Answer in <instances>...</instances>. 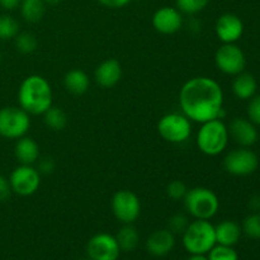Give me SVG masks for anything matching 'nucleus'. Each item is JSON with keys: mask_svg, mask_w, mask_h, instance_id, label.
I'll return each mask as SVG.
<instances>
[{"mask_svg": "<svg viewBox=\"0 0 260 260\" xmlns=\"http://www.w3.org/2000/svg\"><path fill=\"white\" fill-rule=\"evenodd\" d=\"M183 114L197 123L221 118L223 113V91L220 84L207 76H196L185 81L179 91Z\"/></svg>", "mask_w": 260, "mask_h": 260, "instance_id": "obj_1", "label": "nucleus"}, {"mask_svg": "<svg viewBox=\"0 0 260 260\" xmlns=\"http://www.w3.org/2000/svg\"><path fill=\"white\" fill-rule=\"evenodd\" d=\"M52 89L41 75H29L20 83L18 103L23 111L33 116H42L52 106Z\"/></svg>", "mask_w": 260, "mask_h": 260, "instance_id": "obj_2", "label": "nucleus"}, {"mask_svg": "<svg viewBox=\"0 0 260 260\" xmlns=\"http://www.w3.org/2000/svg\"><path fill=\"white\" fill-rule=\"evenodd\" d=\"M183 246L189 254L206 255L216 245L215 226L210 220H194L182 234Z\"/></svg>", "mask_w": 260, "mask_h": 260, "instance_id": "obj_3", "label": "nucleus"}, {"mask_svg": "<svg viewBox=\"0 0 260 260\" xmlns=\"http://www.w3.org/2000/svg\"><path fill=\"white\" fill-rule=\"evenodd\" d=\"M183 201L187 212L194 217V220H211L220 208V201L216 193L205 187L188 189Z\"/></svg>", "mask_w": 260, "mask_h": 260, "instance_id": "obj_4", "label": "nucleus"}, {"mask_svg": "<svg viewBox=\"0 0 260 260\" xmlns=\"http://www.w3.org/2000/svg\"><path fill=\"white\" fill-rule=\"evenodd\" d=\"M229 128L220 118L202 123L197 134V146L205 155L216 156L226 149L229 144Z\"/></svg>", "mask_w": 260, "mask_h": 260, "instance_id": "obj_5", "label": "nucleus"}, {"mask_svg": "<svg viewBox=\"0 0 260 260\" xmlns=\"http://www.w3.org/2000/svg\"><path fill=\"white\" fill-rule=\"evenodd\" d=\"M30 127L29 114L20 107L0 108V137L18 140L25 136Z\"/></svg>", "mask_w": 260, "mask_h": 260, "instance_id": "obj_6", "label": "nucleus"}, {"mask_svg": "<svg viewBox=\"0 0 260 260\" xmlns=\"http://www.w3.org/2000/svg\"><path fill=\"white\" fill-rule=\"evenodd\" d=\"M157 132L170 144H182L189 139L192 123L183 113H168L157 122Z\"/></svg>", "mask_w": 260, "mask_h": 260, "instance_id": "obj_7", "label": "nucleus"}, {"mask_svg": "<svg viewBox=\"0 0 260 260\" xmlns=\"http://www.w3.org/2000/svg\"><path fill=\"white\" fill-rule=\"evenodd\" d=\"M113 215L123 225L134 223L141 215V202L136 193L128 189L118 190L113 194L111 202Z\"/></svg>", "mask_w": 260, "mask_h": 260, "instance_id": "obj_8", "label": "nucleus"}, {"mask_svg": "<svg viewBox=\"0 0 260 260\" xmlns=\"http://www.w3.org/2000/svg\"><path fill=\"white\" fill-rule=\"evenodd\" d=\"M12 192L20 197H29L35 194L41 185V174L32 165H23L15 168L9 175Z\"/></svg>", "mask_w": 260, "mask_h": 260, "instance_id": "obj_9", "label": "nucleus"}, {"mask_svg": "<svg viewBox=\"0 0 260 260\" xmlns=\"http://www.w3.org/2000/svg\"><path fill=\"white\" fill-rule=\"evenodd\" d=\"M215 62L221 73L236 76L245 69L246 58L240 47L234 43H223L216 51Z\"/></svg>", "mask_w": 260, "mask_h": 260, "instance_id": "obj_10", "label": "nucleus"}, {"mask_svg": "<svg viewBox=\"0 0 260 260\" xmlns=\"http://www.w3.org/2000/svg\"><path fill=\"white\" fill-rule=\"evenodd\" d=\"M121 254L116 236L107 233H99L91 236L86 245L89 260H117Z\"/></svg>", "mask_w": 260, "mask_h": 260, "instance_id": "obj_11", "label": "nucleus"}, {"mask_svg": "<svg viewBox=\"0 0 260 260\" xmlns=\"http://www.w3.org/2000/svg\"><path fill=\"white\" fill-rule=\"evenodd\" d=\"M258 156L248 149H238L229 152L223 160V168L230 174L236 177L250 175L258 169Z\"/></svg>", "mask_w": 260, "mask_h": 260, "instance_id": "obj_12", "label": "nucleus"}, {"mask_svg": "<svg viewBox=\"0 0 260 260\" xmlns=\"http://www.w3.org/2000/svg\"><path fill=\"white\" fill-rule=\"evenodd\" d=\"M183 25V15L177 8L162 7L152 15V27L162 35H174Z\"/></svg>", "mask_w": 260, "mask_h": 260, "instance_id": "obj_13", "label": "nucleus"}, {"mask_svg": "<svg viewBox=\"0 0 260 260\" xmlns=\"http://www.w3.org/2000/svg\"><path fill=\"white\" fill-rule=\"evenodd\" d=\"M216 35L223 43H235L244 33L243 20L233 13H226L216 20Z\"/></svg>", "mask_w": 260, "mask_h": 260, "instance_id": "obj_14", "label": "nucleus"}, {"mask_svg": "<svg viewBox=\"0 0 260 260\" xmlns=\"http://www.w3.org/2000/svg\"><path fill=\"white\" fill-rule=\"evenodd\" d=\"M146 250L154 256H165L174 249L175 235L168 229L156 230L146 239Z\"/></svg>", "mask_w": 260, "mask_h": 260, "instance_id": "obj_15", "label": "nucleus"}, {"mask_svg": "<svg viewBox=\"0 0 260 260\" xmlns=\"http://www.w3.org/2000/svg\"><path fill=\"white\" fill-rule=\"evenodd\" d=\"M229 135H231L235 142L244 147H249L258 141V131L253 122L245 118H234L229 126Z\"/></svg>", "mask_w": 260, "mask_h": 260, "instance_id": "obj_16", "label": "nucleus"}, {"mask_svg": "<svg viewBox=\"0 0 260 260\" xmlns=\"http://www.w3.org/2000/svg\"><path fill=\"white\" fill-rule=\"evenodd\" d=\"M95 81L103 88H113L122 78V66L116 58H108L99 63L94 73Z\"/></svg>", "mask_w": 260, "mask_h": 260, "instance_id": "obj_17", "label": "nucleus"}, {"mask_svg": "<svg viewBox=\"0 0 260 260\" xmlns=\"http://www.w3.org/2000/svg\"><path fill=\"white\" fill-rule=\"evenodd\" d=\"M14 155L23 165H32L40 157V146L33 139L23 136L17 140L14 146Z\"/></svg>", "mask_w": 260, "mask_h": 260, "instance_id": "obj_18", "label": "nucleus"}, {"mask_svg": "<svg viewBox=\"0 0 260 260\" xmlns=\"http://www.w3.org/2000/svg\"><path fill=\"white\" fill-rule=\"evenodd\" d=\"M216 244L226 246H234L238 244L241 236V228L235 221L225 220L215 226Z\"/></svg>", "mask_w": 260, "mask_h": 260, "instance_id": "obj_19", "label": "nucleus"}, {"mask_svg": "<svg viewBox=\"0 0 260 260\" xmlns=\"http://www.w3.org/2000/svg\"><path fill=\"white\" fill-rule=\"evenodd\" d=\"M63 85L69 93L74 94V95H83L88 91L89 86H90V80L85 71L80 70V69H73L66 73L65 78H63Z\"/></svg>", "mask_w": 260, "mask_h": 260, "instance_id": "obj_20", "label": "nucleus"}, {"mask_svg": "<svg viewBox=\"0 0 260 260\" xmlns=\"http://www.w3.org/2000/svg\"><path fill=\"white\" fill-rule=\"evenodd\" d=\"M256 80L251 74L241 73L236 75L233 83V91L239 99L253 98L256 91Z\"/></svg>", "mask_w": 260, "mask_h": 260, "instance_id": "obj_21", "label": "nucleus"}, {"mask_svg": "<svg viewBox=\"0 0 260 260\" xmlns=\"http://www.w3.org/2000/svg\"><path fill=\"white\" fill-rule=\"evenodd\" d=\"M116 240L121 251H132L139 245L140 234L137 229L132 226V223H127L119 229L116 235Z\"/></svg>", "mask_w": 260, "mask_h": 260, "instance_id": "obj_22", "label": "nucleus"}, {"mask_svg": "<svg viewBox=\"0 0 260 260\" xmlns=\"http://www.w3.org/2000/svg\"><path fill=\"white\" fill-rule=\"evenodd\" d=\"M20 14L28 23H37L43 18L46 13V4L43 0H22Z\"/></svg>", "mask_w": 260, "mask_h": 260, "instance_id": "obj_23", "label": "nucleus"}, {"mask_svg": "<svg viewBox=\"0 0 260 260\" xmlns=\"http://www.w3.org/2000/svg\"><path fill=\"white\" fill-rule=\"evenodd\" d=\"M42 116L46 126L50 127L53 131H61L68 126V116L58 107L51 106Z\"/></svg>", "mask_w": 260, "mask_h": 260, "instance_id": "obj_24", "label": "nucleus"}, {"mask_svg": "<svg viewBox=\"0 0 260 260\" xmlns=\"http://www.w3.org/2000/svg\"><path fill=\"white\" fill-rule=\"evenodd\" d=\"M19 24L9 14H0V41H9L17 37Z\"/></svg>", "mask_w": 260, "mask_h": 260, "instance_id": "obj_25", "label": "nucleus"}, {"mask_svg": "<svg viewBox=\"0 0 260 260\" xmlns=\"http://www.w3.org/2000/svg\"><path fill=\"white\" fill-rule=\"evenodd\" d=\"M14 40L17 50L20 53H24V55H29V53L35 52L38 47L37 38H36L35 35H32L29 32L18 33Z\"/></svg>", "mask_w": 260, "mask_h": 260, "instance_id": "obj_26", "label": "nucleus"}, {"mask_svg": "<svg viewBox=\"0 0 260 260\" xmlns=\"http://www.w3.org/2000/svg\"><path fill=\"white\" fill-rule=\"evenodd\" d=\"M210 0H175L177 9L182 14L194 15L197 13L202 12L208 5Z\"/></svg>", "mask_w": 260, "mask_h": 260, "instance_id": "obj_27", "label": "nucleus"}, {"mask_svg": "<svg viewBox=\"0 0 260 260\" xmlns=\"http://www.w3.org/2000/svg\"><path fill=\"white\" fill-rule=\"evenodd\" d=\"M208 260H239L238 253L233 246L216 244L207 254Z\"/></svg>", "mask_w": 260, "mask_h": 260, "instance_id": "obj_28", "label": "nucleus"}, {"mask_svg": "<svg viewBox=\"0 0 260 260\" xmlns=\"http://www.w3.org/2000/svg\"><path fill=\"white\" fill-rule=\"evenodd\" d=\"M243 231L249 238L260 240V213H253L244 220Z\"/></svg>", "mask_w": 260, "mask_h": 260, "instance_id": "obj_29", "label": "nucleus"}, {"mask_svg": "<svg viewBox=\"0 0 260 260\" xmlns=\"http://www.w3.org/2000/svg\"><path fill=\"white\" fill-rule=\"evenodd\" d=\"M189 225V220L183 213H175L168 221V230L172 231L173 234H183L185 229Z\"/></svg>", "mask_w": 260, "mask_h": 260, "instance_id": "obj_30", "label": "nucleus"}, {"mask_svg": "<svg viewBox=\"0 0 260 260\" xmlns=\"http://www.w3.org/2000/svg\"><path fill=\"white\" fill-rule=\"evenodd\" d=\"M188 192V188L182 180H173L168 184L167 187V194L168 197L172 198L174 201H179L183 200L185 197Z\"/></svg>", "mask_w": 260, "mask_h": 260, "instance_id": "obj_31", "label": "nucleus"}, {"mask_svg": "<svg viewBox=\"0 0 260 260\" xmlns=\"http://www.w3.org/2000/svg\"><path fill=\"white\" fill-rule=\"evenodd\" d=\"M248 116L250 122L260 126V95L253 96L248 107Z\"/></svg>", "mask_w": 260, "mask_h": 260, "instance_id": "obj_32", "label": "nucleus"}, {"mask_svg": "<svg viewBox=\"0 0 260 260\" xmlns=\"http://www.w3.org/2000/svg\"><path fill=\"white\" fill-rule=\"evenodd\" d=\"M12 188H10L9 179L4 175L0 174V202H5L12 194Z\"/></svg>", "mask_w": 260, "mask_h": 260, "instance_id": "obj_33", "label": "nucleus"}, {"mask_svg": "<svg viewBox=\"0 0 260 260\" xmlns=\"http://www.w3.org/2000/svg\"><path fill=\"white\" fill-rule=\"evenodd\" d=\"M55 168L56 162L53 161V159H51V157H45V159H42L40 161L37 170L40 172V174H51V173L55 170Z\"/></svg>", "mask_w": 260, "mask_h": 260, "instance_id": "obj_34", "label": "nucleus"}, {"mask_svg": "<svg viewBox=\"0 0 260 260\" xmlns=\"http://www.w3.org/2000/svg\"><path fill=\"white\" fill-rule=\"evenodd\" d=\"M99 4H102L106 8H111V9H118V8L124 7L128 4L131 0H98Z\"/></svg>", "mask_w": 260, "mask_h": 260, "instance_id": "obj_35", "label": "nucleus"}, {"mask_svg": "<svg viewBox=\"0 0 260 260\" xmlns=\"http://www.w3.org/2000/svg\"><path fill=\"white\" fill-rule=\"evenodd\" d=\"M20 3H22V0H0V7L4 10L10 12V10L17 9L20 5Z\"/></svg>", "mask_w": 260, "mask_h": 260, "instance_id": "obj_36", "label": "nucleus"}, {"mask_svg": "<svg viewBox=\"0 0 260 260\" xmlns=\"http://www.w3.org/2000/svg\"><path fill=\"white\" fill-rule=\"evenodd\" d=\"M250 207L253 210L259 211L260 210V197H253L250 201Z\"/></svg>", "mask_w": 260, "mask_h": 260, "instance_id": "obj_37", "label": "nucleus"}, {"mask_svg": "<svg viewBox=\"0 0 260 260\" xmlns=\"http://www.w3.org/2000/svg\"><path fill=\"white\" fill-rule=\"evenodd\" d=\"M187 260H208V258L206 255H201V254H190Z\"/></svg>", "mask_w": 260, "mask_h": 260, "instance_id": "obj_38", "label": "nucleus"}, {"mask_svg": "<svg viewBox=\"0 0 260 260\" xmlns=\"http://www.w3.org/2000/svg\"><path fill=\"white\" fill-rule=\"evenodd\" d=\"M61 0H43L46 5H57Z\"/></svg>", "mask_w": 260, "mask_h": 260, "instance_id": "obj_39", "label": "nucleus"}, {"mask_svg": "<svg viewBox=\"0 0 260 260\" xmlns=\"http://www.w3.org/2000/svg\"><path fill=\"white\" fill-rule=\"evenodd\" d=\"M0 61H2V50H0Z\"/></svg>", "mask_w": 260, "mask_h": 260, "instance_id": "obj_40", "label": "nucleus"}, {"mask_svg": "<svg viewBox=\"0 0 260 260\" xmlns=\"http://www.w3.org/2000/svg\"><path fill=\"white\" fill-rule=\"evenodd\" d=\"M79 260H89V259H79Z\"/></svg>", "mask_w": 260, "mask_h": 260, "instance_id": "obj_41", "label": "nucleus"}]
</instances>
